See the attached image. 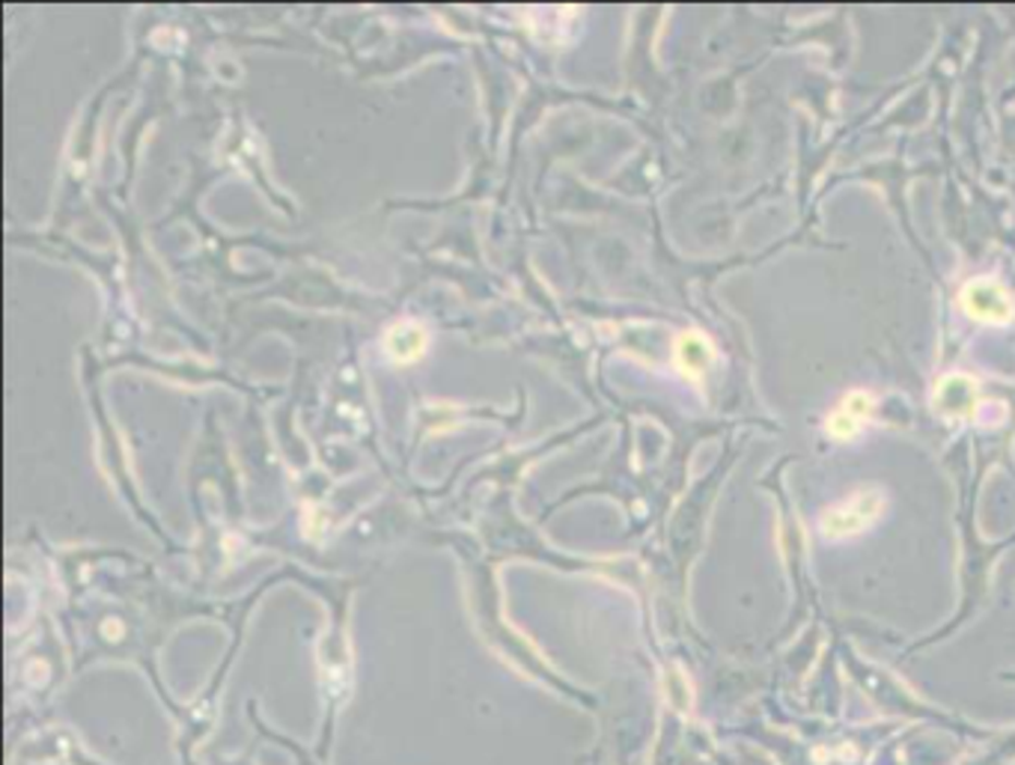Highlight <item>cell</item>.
<instances>
[{
    "label": "cell",
    "mask_w": 1015,
    "mask_h": 765,
    "mask_svg": "<svg viewBox=\"0 0 1015 765\" xmlns=\"http://www.w3.org/2000/svg\"><path fill=\"white\" fill-rule=\"evenodd\" d=\"M884 510V492L882 489H861L855 492L846 503L831 506L828 513L822 515V536L828 539H846V536L863 534L867 527L875 525V518Z\"/></svg>",
    "instance_id": "obj_1"
},
{
    "label": "cell",
    "mask_w": 1015,
    "mask_h": 765,
    "mask_svg": "<svg viewBox=\"0 0 1015 765\" xmlns=\"http://www.w3.org/2000/svg\"><path fill=\"white\" fill-rule=\"evenodd\" d=\"M965 316L986 325H1006L1015 319V301L1010 298L1004 286L989 277H977L971 284H965L959 298Z\"/></svg>",
    "instance_id": "obj_2"
},
{
    "label": "cell",
    "mask_w": 1015,
    "mask_h": 765,
    "mask_svg": "<svg viewBox=\"0 0 1015 765\" xmlns=\"http://www.w3.org/2000/svg\"><path fill=\"white\" fill-rule=\"evenodd\" d=\"M873 408H875V399L867 394V391H851V394H846L840 399V405L831 411L828 423H825L828 435L840 438V441L855 438L863 427H867V420L873 417Z\"/></svg>",
    "instance_id": "obj_3"
},
{
    "label": "cell",
    "mask_w": 1015,
    "mask_h": 765,
    "mask_svg": "<svg viewBox=\"0 0 1015 765\" xmlns=\"http://www.w3.org/2000/svg\"><path fill=\"white\" fill-rule=\"evenodd\" d=\"M715 361V349L712 343L697 331H688L677 339V367L685 372L688 379H700L703 372L709 370V363Z\"/></svg>",
    "instance_id": "obj_4"
},
{
    "label": "cell",
    "mask_w": 1015,
    "mask_h": 765,
    "mask_svg": "<svg viewBox=\"0 0 1015 765\" xmlns=\"http://www.w3.org/2000/svg\"><path fill=\"white\" fill-rule=\"evenodd\" d=\"M977 384L965 375H950L939 384V403L947 415H971Z\"/></svg>",
    "instance_id": "obj_5"
}]
</instances>
